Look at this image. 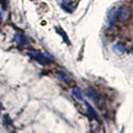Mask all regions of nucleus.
I'll use <instances>...</instances> for the list:
<instances>
[{
    "mask_svg": "<svg viewBox=\"0 0 133 133\" xmlns=\"http://www.w3.org/2000/svg\"><path fill=\"white\" fill-rule=\"evenodd\" d=\"M116 19L120 23H125L128 21L131 17V11L127 6L122 5L116 11Z\"/></svg>",
    "mask_w": 133,
    "mask_h": 133,
    "instance_id": "f257e3e1",
    "label": "nucleus"
},
{
    "mask_svg": "<svg viewBox=\"0 0 133 133\" xmlns=\"http://www.w3.org/2000/svg\"><path fill=\"white\" fill-rule=\"evenodd\" d=\"M28 55H30L32 58L38 62L42 65H49L52 62V59L49 56H47L46 54L41 52L39 51H35V50H30L28 51Z\"/></svg>",
    "mask_w": 133,
    "mask_h": 133,
    "instance_id": "f03ea898",
    "label": "nucleus"
},
{
    "mask_svg": "<svg viewBox=\"0 0 133 133\" xmlns=\"http://www.w3.org/2000/svg\"><path fill=\"white\" fill-rule=\"evenodd\" d=\"M57 76L58 78L61 79L62 82H64L66 83H70L71 82V77L66 72H62V71H58V72H57Z\"/></svg>",
    "mask_w": 133,
    "mask_h": 133,
    "instance_id": "7ed1b4c3",
    "label": "nucleus"
},
{
    "mask_svg": "<svg viewBox=\"0 0 133 133\" xmlns=\"http://www.w3.org/2000/svg\"><path fill=\"white\" fill-rule=\"evenodd\" d=\"M114 51L116 54L118 55H122L125 52H126V48H125V45L122 43H117L114 46Z\"/></svg>",
    "mask_w": 133,
    "mask_h": 133,
    "instance_id": "20e7f679",
    "label": "nucleus"
},
{
    "mask_svg": "<svg viewBox=\"0 0 133 133\" xmlns=\"http://www.w3.org/2000/svg\"><path fill=\"white\" fill-rule=\"evenodd\" d=\"M87 96H88L90 98L95 100V101H97V100H99L100 99L99 94L95 90L91 89V88H89L88 90L87 91Z\"/></svg>",
    "mask_w": 133,
    "mask_h": 133,
    "instance_id": "39448f33",
    "label": "nucleus"
},
{
    "mask_svg": "<svg viewBox=\"0 0 133 133\" xmlns=\"http://www.w3.org/2000/svg\"><path fill=\"white\" fill-rule=\"evenodd\" d=\"M14 39L16 41V43L19 45H23L26 43V37L23 34H20V33H16L14 35Z\"/></svg>",
    "mask_w": 133,
    "mask_h": 133,
    "instance_id": "423d86ee",
    "label": "nucleus"
},
{
    "mask_svg": "<svg viewBox=\"0 0 133 133\" xmlns=\"http://www.w3.org/2000/svg\"><path fill=\"white\" fill-rule=\"evenodd\" d=\"M87 104V111H88V112L90 113V115L92 116V117H95V118H97V113H96V111H94V109L92 107H91V106L89 105V103H87L86 102Z\"/></svg>",
    "mask_w": 133,
    "mask_h": 133,
    "instance_id": "0eeeda50",
    "label": "nucleus"
},
{
    "mask_svg": "<svg viewBox=\"0 0 133 133\" xmlns=\"http://www.w3.org/2000/svg\"><path fill=\"white\" fill-rule=\"evenodd\" d=\"M57 32H59L60 34H61L62 37H63V39H64V41H65L66 43H68V45H70V42H69V39H68V36H66V32H65L63 30H62V29H61V30H59V29H57Z\"/></svg>",
    "mask_w": 133,
    "mask_h": 133,
    "instance_id": "6e6552de",
    "label": "nucleus"
},
{
    "mask_svg": "<svg viewBox=\"0 0 133 133\" xmlns=\"http://www.w3.org/2000/svg\"><path fill=\"white\" fill-rule=\"evenodd\" d=\"M72 93H73V95H74L75 97H76L77 99L81 100V101H82V100H83L82 96V94H81V92H80V91H79L77 88H74V89L72 90Z\"/></svg>",
    "mask_w": 133,
    "mask_h": 133,
    "instance_id": "1a4fd4ad",
    "label": "nucleus"
},
{
    "mask_svg": "<svg viewBox=\"0 0 133 133\" xmlns=\"http://www.w3.org/2000/svg\"><path fill=\"white\" fill-rule=\"evenodd\" d=\"M3 119H4V122H5L6 123L9 124V125L12 124V121H11V119H10L9 117H8V115H6L5 116H4Z\"/></svg>",
    "mask_w": 133,
    "mask_h": 133,
    "instance_id": "9d476101",
    "label": "nucleus"
},
{
    "mask_svg": "<svg viewBox=\"0 0 133 133\" xmlns=\"http://www.w3.org/2000/svg\"><path fill=\"white\" fill-rule=\"evenodd\" d=\"M1 110H2V105L0 104V112H1Z\"/></svg>",
    "mask_w": 133,
    "mask_h": 133,
    "instance_id": "9b49d317",
    "label": "nucleus"
},
{
    "mask_svg": "<svg viewBox=\"0 0 133 133\" xmlns=\"http://www.w3.org/2000/svg\"><path fill=\"white\" fill-rule=\"evenodd\" d=\"M131 50H132V52H133V46H132V48H131Z\"/></svg>",
    "mask_w": 133,
    "mask_h": 133,
    "instance_id": "f8f14e48",
    "label": "nucleus"
},
{
    "mask_svg": "<svg viewBox=\"0 0 133 133\" xmlns=\"http://www.w3.org/2000/svg\"><path fill=\"white\" fill-rule=\"evenodd\" d=\"M12 133H15V132H12Z\"/></svg>",
    "mask_w": 133,
    "mask_h": 133,
    "instance_id": "ddd939ff",
    "label": "nucleus"
}]
</instances>
